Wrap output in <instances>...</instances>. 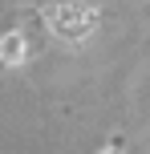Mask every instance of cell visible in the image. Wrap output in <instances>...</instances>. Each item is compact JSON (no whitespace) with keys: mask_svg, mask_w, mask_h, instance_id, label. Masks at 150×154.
<instances>
[{"mask_svg":"<svg viewBox=\"0 0 150 154\" xmlns=\"http://www.w3.org/2000/svg\"><path fill=\"white\" fill-rule=\"evenodd\" d=\"M0 53H4V61H16V57H20V41H16V37H8Z\"/></svg>","mask_w":150,"mask_h":154,"instance_id":"cell-1","label":"cell"}]
</instances>
